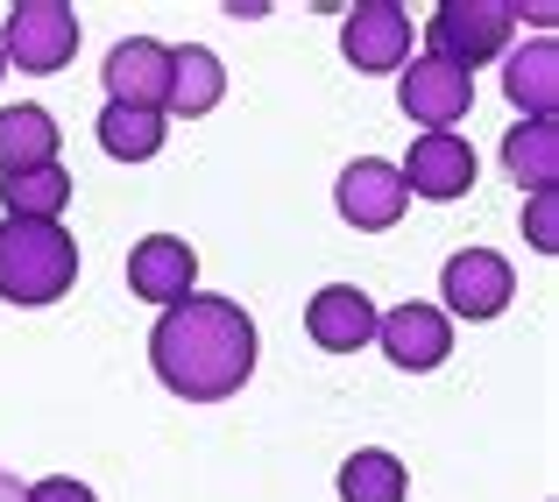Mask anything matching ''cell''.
Returning <instances> with one entry per match:
<instances>
[{
    "mask_svg": "<svg viewBox=\"0 0 559 502\" xmlns=\"http://www.w3.org/2000/svg\"><path fill=\"white\" fill-rule=\"evenodd\" d=\"M150 361H156V382L170 396H185V404H227L255 375V319L234 298H199L191 290L185 304L156 312Z\"/></svg>",
    "mask_w": 559,
    "mask_h": 502,
    "instance_id": "obj_1",
    "label": "cell"
},
{
    "mask_svg": "<svg viewBox=\"0 0 559 502\" xmlns=\"http://www.w3.org/2000/svg\"><path fill=\"white\" fill-rule=\"evenodd\" d=\"M79 284V241L64 219H0V298L8 304H57Z\"/></svg>",
    "mask_w": 559,
    "mask_h": 502,
    "instance_id": "obj_2",
    "label": "cell"
},
{
    "mask_svg": "<svg viewBox=\"0 0 559 502\" xmlns=\"http://www.w3.org/2000/svg\"><path fill=\"white\" fill-rule=\"evenodd\" d=\"M432 50L439 64L467 71L475 79V64H489V57L510 50V36H518V0H447V8H432Z\"/></svg>",
    "mask_w": 559,
    "mask_h": 502,
    "instance_id": "obj_3",
    "label": "cell"
},
{
    "mask_svg": "<svg viewBox=\"0 0 559 502\" xmlns=\"http://www.w3.org/2000/svg\"><path fill=\"white\" fill-rule=\"evenodd\" d=\"M79 50V14L64 0H14L8 22H0V57L28 79H50V71L71 64Z\"/></svg>",
    "mask_w": 559,
    "mask_h": 502,
    "instance_id": "obj_4",
    "label": "cell"
},
{
    "mask_svg": "<svg viewBox=\"0 0 559 502\" xmlns=\"http://www.w3.org/2000/svg\"><path fill=\"white\" fill-rule=\"evenodd\" d=\"M439 312L447 319H503L510 298H518V270H510V255H496V248H461V255H447V270H439Z\"/></svg>",
    "mask_w": 559,
    "mask_h": 502,
    "instance_id": "obj_5",
    "label": "cell"
},
{
    "mask_svg": "<svg viewBox=\"0 0 559 502\" xmlns=\"http://www.w3.org/2000/svg\"><path fill=\"white\" fill-rule=\"evenodd\" d=\"M396 107H404V121H418L425 135H453V128L467 121V107H475V79L439 64V57H411V64L396 71Z\"/></svg>",
    "mask_w": 559,
    "mask_h": 502,
    "instance_id": "obj_6",
    "label": "cell"
},
{
    "mask_svg": "<svg viewBox=\"0 0 559 502\" xmlns=\"http://www.w3.org/2000/svg\"><path fill=\"white\" fill-rule=\"evenodd\" d=\"M333 205H341V219L355 234H390L396 219H404L411 191H404V177H396V164H382V156H355V164L341 170V184H333Z\"/></svg>",
    "mask_w": 559,
    "mask_h": 502,
    "instance_id": "obj_7",
    "label": "cell"
},
{
    "mask_svg": "<svg viewBox=\"0 0 559 502\" xmlns=\"http://www.w3.org/2000/svg\"><path fill=\"white\" fill-rule=\"evenodd\" d=\"M107 99L114 107H150V113H164L170 107V43H156V36H121L107 50Z\"/></svg>",
    "mask_w": 559,
    "mask_h": 502,
    "instance_id": "obj_8",
    "label": "cell"
},
{
    "mask_svg": "<svg viewBox=\"0 0 559 502\" xmlns=\"http://www.w3.org/2000/svg\"><path fill=\"white\" fill-rule=\"evenodd\" d=\"M411 199H432V205H453L475 191V150H467V135H418L411 142V156L396 164Z\"/></svg>",
    "mask_w": 559,
    "mask_h": 502,
    "instance_id": "obj_9",
    "label": "cell"
},
{
    "mask_svg": "<svg viewBox=\"0 0 559 502\" xmlns=\"http://www.w3.org/2000/svg\"><path fill=\"white\" fill-rule=\"evenodd\" d=\"M376 347L390 354V368L425 375V368H439L453 354V319L439 304H396V312L376 319Z\"/></svg>",
    "mask_w": 559,
    "mask_h": 502,
    "instance_id": "obj_10",
    "label": "cell"
},
{
    "mask_svg": "<svg viewBox=\"0 0 559 502\" xmlns=\"http://www.w3.org/2000/svg\"><path fill=\"white\" fill-rule=\"evenodd\" d=\"M341 50L355 71H404L411 64V8L396 0H361L341 22Z\"/></svg>",
    "mask_w": 559,
    "mask_h": 502,
    "instance_id": "obj_11",
    "label": "cell"
},
{
    "mask_svg": "<svg viewBox=\"0 0 559 502\" xmlns=\"http://www.w3.org/2000/svg\"><path fill=\"white\" fill-rule=\"evenodd\" d=\"M191 284H199V255H191V241H178V234H150V241H135V255H128V290H135L142 304L170 312V304L191 298Z\"/></svg>",
    "mask_w": 559,
    "mask_h": 502,
    "instance_id": "obj_12",
    "label": "cell"
},
{
    "mask_svg": "<svg viewBox=\"0 0 559 502\" xmlns=\"http://www.w3.org/2000/svg\"><path fill=\"white\" fill-rule=\"evenodd\" d=\"M376 298L361 284H326L312 304H305V333L319 339L326 354H361L376 339Z\"/></svg>",
    "mask_w": 559,
    "mask_h": 502,
    "instance_id": "obj_13",
    "label": "cell"
},
{
    "mask_svg": "<svg viewBox=\"0 0 559 502\" xmlns=\"http://www.w3.org/2000/svg\"><path fill=\"white\" fill-rule=\"evenodd\" d=\"M503 99L518 107V121H552V107H559V43L552 36H532L524 50H510Z\"/></svg>",
    "mask_w": 559,
    "mask_h": 502,
    "instance_id": "obj_14",
    "label": "cell"
},
{
    "mask_svg": "<svg viewBox=\"0 0 559 502\" xmlns=\"http://www.w3.org/2000/svg\"><path fill=\"white\" fill-rule=\"evenodd\" d=\"M57 142H64V128H57L50 107H8V113H0V177L50 170Z\"/></svg>",
    "mask_w": 559,
    "mask_h": 502,
    "instance_id": "obj_15",
    "label": "cell"
},
{
    "mask_svg": "<svg viewBox=\"0 0 559 502\" xmlns=\"http://www.w3.org/2000/svg\"><path fill=\"white\" fill-rule=\"evenodd\" d=\"M219 99H227V64H219L205 43H185V50H170V107H164V113H185V121H199V113H213Z\"/></svg>",
    "mask_w": 559,
    "mask_h": 502,
    "instance_id": "obj_16",
    "label": "cell"
},
{
    "mask_svg": "<svg viewBox=\"0 0 559 502\" xmlns=\"http://www.w3.org/2000/svg\"><path fill=\"white\" fill-rule=\"evenodd\" d=\"M503 170L524 191H559V121H518L503 135Z\"/></svg>",
    "mask_w": 559,
    "mask_h": 502,
    "instance_id": "obj_17",
    "label": "cell"
},
{
    "mask_svg": "<svg viewBox=\"0 0 559 502\" xmlns=\"http://www.w3.org/2000/svg\"><path fill=\"white\" fill-rule=\"evenodd\" d=\"M164 142H170V113L114 107V99H107V113H99V150H107L114 164H150Z\"/></svg>",
    "mask_w": 559,
    "mask_h": 502,
    "instance_id": "obj_18",
    "label": "cell"
},
{
    "mask_svg": "<svg viewBox=\"0 0 559 502\" xmlns=\"http://www.w3.org/2000/svg\"><path fill=\"white\" fill-rule=\"evenodd\" d=\"M404 495H411V475L396 453L361 446L341 461V502H404Z\"/></svg>",
    "mask_w": 559,
    "mask_h": 502,
    "instance_id": "obj_19",
    "label": "cell"
},
{
    "mask_svg": "<svg viewBox=\"0 0 559 502\" xmlns=\"http://www.w3.org/2000/svg\"><path fill=\"white\" fill-rule=\"evenodd\" d=\"M0 205H8V219H64L71 205V170H22V177H0Z\"/></svg>",
    "mask_w": 559,
    "mask_h": 502,
    "instance_id": "obj_20",
    "label": "cell"
},
{
    "mask_svg": "<svg viewBox=\"0 0 559 502\" xmlns=\"http://www.w3.org/2000/svg\"><path fill=\"white\" fill-rule=\"evenodd\" d=\"M524 241H532L538 255L559 248V191H532V199H524Z\"/></svg>",
    "mask_w": 559,
    "mask_h": 502,
    "instance_id": "obj_21",
    "label": "cell"
},
{
    "mask_svg": "<svg viewBox=\"0 0 559 502\" xmlns=\"http://www.w3.org/2000/svg\"><path fill=\"white\" fill-rule=\"evenodd\" d=\"M28 502H99V495L85 489V481H71V475H50V481H36V489H28Z\"/></svg>",
    "mask_w": 559,
    "mask_h": 502,
    "instance_id": "obj_22",
    "label": "cell"
},
{
    "mask_svg": "<svg viewBox=\"0 0 559 502\" xmlns=\"http://www.w3.org/2000/svg\"><path fill=\"white\" fill-rule=\"evenodd\" d=\"M518 22H532V28H538V36H552V22H559V8H552V0H538V8H518Z\"/></svg>",
    "mask_w": 559,
    "mask_h": 502,
    "instance_id": "obj_23",
    "label": "cell"
},
{
    "mask_svg": "<svg viewBox=\"0 0 559 502\" xmlns=\"http://www.w3.org/2000/svg\"><path fill=\"white\" fill-rule=\"evenodd\" d=\"M0 502H28V489H22L14 475H0Z\"/></svg>",
    "mask_w": 559,
    "mask_h": 502,
    "instance_id": "obj_24",
    "label": "cell"
},
{
    "mask_svg": "<svg viewBox=\"0 0 559 502\" xmlns=\"http://www.w3.org/2000/svg\"><path fill=\"white\" fill-rule=\"evenodd\" d=\"M0 71H8V57H0Z\"/></svg>",
    "mask_w": 559,
    "mask_h": 502,
    "instance_id": "obj_25",
    "label": "cell"
}]
</instances>
